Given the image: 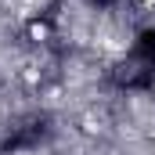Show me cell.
I'll return each instance as SVG.
<instances>
[{"instance_id": "6da1fadb", "label": "cell", "mask_w": 155, "mask_h": 155, "mask_svg": "<svg viewBox=\"0 0 155 155\" xmlns=\"http://www.w3.org/2000/svg\"><path fill=\"white\" fill-rule=\"evenodd\" d=\"M141 4H144V7H155V0H141Z\"/></svg>"}]
</instances>
